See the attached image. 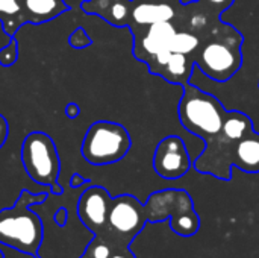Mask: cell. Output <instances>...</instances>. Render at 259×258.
I'll return each mask as SVG.
<instances>
[{
	"label": "cell",
	"mask_w": 259,
	"mask_h": 258,
	"mask_svg": "<svg viewBox=\"0 0 259 258\" xmlns=\"http://www.w3.org/2000/svg\"><path fill=\"white\" fill-rule=\"evenodd\" d=\"M158 2H167L168 3V2H175V0H158ZM176 2H181L182 3V0H176Z\"/></svg>",
	"instance_id": "obj_28"
},
{
	"label": "cell",
	"mask_w": 259,
	"mask_h": 258,
	"mask_svg": "<svg viewBox=\"0 0 259 258\" xmlns=\"http://www.w3.org/2000/svg\"><path fill=\"white\" fill-rule=\"evenodd\" d=\"M199 47V38L190 32H176L171 41V50L176 53L191 55Z\"/></svg>",
	"instance_id": "obj_18"
},
{
	"label": "cell",
	"mask_w": 259,
	"mask_h": 258,
	"mask_svg": "<svg viewBox=\"0 0 259 258\" xmlns=\"http://www.w3.org/2000/svg\"><path fill=\"white\" fill-rule=\"evenodd\" d=\"M131 144V135L123 125L99 120L88 128L80 152L90 164L106 166L123 160Z\"/></svg>",
	"instance_id": "obj_4"
},
{
	"label": "cell",
	"mask_w": 259,
	"mask_h": 258,
	"mask_svg": "<svg viewBox=\"0 0 259 258\" xmlns=\"http://www.w3.org/2000/svg\"><path fill=\"white\" fill-rule=\"evenodd\" d=\"M68 43L70 46H73L74 49H83V47H88L91 44V38L88 36V33L82 29V27H77L68 38Z\"/></svg>",
	"instance_id": "obj_21"
},
{
	"label": "cell",
	"mask_w": 259,
	"mask_h": 258,
	"mask_svg": "<svg viewBox=\"0 0 259 258\" xmlns=\"http://www.w3.org/2000/svg\"><path fill=\"white\" fill-rule=\"evenodd\" d=\"M0 258H5L3 257V254H2V251H0Z\"/></svg>",
	"instance_id": "obj_29"
},
{
	"label": "cell",
	"mask_w": 259,
	"mask_h": 258,
	"mask_svg": "<svg viewBox=\"0 0 259 258\" xmlns=\"http://www.w3.org/2000/svg\"><path fill=\"white\" fill-rule=\"evenodd\" d=\"M0 23L9 36L17 32L21 23H24L23 6L20 0H0Z\"/></svg>",
	"instance_id": "obj_16"
},
{
	"label": "cell",
	"mask_w": 259,
	"mask_h": 258,
	"mask_svg": "<svg viewBox=\"0 0 259 258\" xmlns=\"http://www.w3.org/2000/svg\"><path fill=\"white\" fill-rule=\"evenodd\" d=\"M112 198L100 186L88 187L79 198L77 214L82 224L97 237H103L108 230V214Z\"/></svg>",
	"instance_id": "obj_9"
},
{
	"label": "cell",
	"mask_w": 259,
	"mask_h": 258,
	"mask_svg": "<svg viewBox=\"0 0 259 258\" xmlns=\"http://www.w3.org/2000/svg\"><path fill=\"white\" fill-rule=\"evenodd\" d=\"M232 164L244 172H259V135L253 131L234 148Z\"/></svg>",
	"instance_id": "obj_14"
},
{
	"label": "cell",
	"mask_w": 259,
	"mask_h": 258,
	"mask_svg": "<svg viewBox=\"0 0 259 258\" xmlns=\"http://www.w3.org/2000/svg\"><path fill=\"white\" fill-rule=\"evenodd\" d=\"M228 111L219 99L205 93L193 82L184 84V94L179 102V119L182 126L191 134L212 146L215 140L222 138L223 123Z\"/></svg>",
	"instance_id": "obj_2"
},
{
	"label": "cell",
	"mask_w": 259,
	"mask_h": 258,
	"mask_svg": "<svg viewBox=\"0 0 259 258\" xmlns=\"http://www.w3.org/2000/svg\"><path fill=\"white\" fill-rule=\"evenodd\" d=\"M90 181L88 179H85V178H82L80 175H77V173H74L73 176H71V181H70V186L73 187V189H77V187H80V186H83V184H88Z\"/></svg>",
	"instance_id": "obj_24"
},
{
	"label": "cell",
	"mask_w": 259,
	"mask_h": 258,
	"mask_svg": "<svg viewBox=\"0 0 259 258\" xmlns=\"http://www.w3.org/2000/svg\"><path fill=\"white\" fill-rule=\"evenodd\" d=\"M252 131V120L246 114L238 111H228L223 123L222 140H226L228 143H238Z\"/></svg>",
	"instance_id": "obj_15"
},
{
	"label": "cell",
	"mask_w": 259,
	"mask_h": 258,
	"mask_svg": "<svg viewBox=\"0 0 259 258\" xmlns=\"http://www.w3.org/2000/svg\"><path fill=\"white\" fill-rule=\"evenodd\" d=\"M153 167L164 179H179L191 169V157L185 141L178 135L162 138L153 155Z\"/></svg>",
	"instance_id": "obj_8"
},
{
	"label": "cell",
	"mask_w": 259,
	"mask_h": 258,
	"mask_svg": "<svg viewBox=\"0 0 259 258\" xmlns=\"http://www.w3.org/2000/svg\"><path fill=\"white\" fill-rule=\"evenodd\" d=\"M24 23H42L68 11L65 0H23Z\"/></svg>",
	"instance_id": "obj_13"
},
{
	"label": "cell",
	"mask_w": 259,
	"mask_h": 258,
	"mask_svg": "<svg viewBox=\"0 0 259 258\" xmlns=\"http://www.w3.org/2000/svg\"><path fill=\"white\" fill-rule=\"evenodd\" d=\"M140 27H146V30L140 35L135 33L134 53L138 59L149 64L159 52L171 50V41L178 30L170 21H162V23H155Z\"/></svg>",
	"instance_id": "obj_10"
},
{
	"label": "cell",
	"mask_w": 259,
	"mask_h": 258,
	"mask_svg": "<svg viewBox=\"0 0 259 258\" xmlns=\"http://www.w3.org/2000/svg\"><path fill=\"white\" fill-rule=\"evenodd\" d=\"M79 111H80V108H79V105L74 103V102H71V103H68V105L65 106V114H67V117H70V119L77 117V116H79Z\"/></svg>",
	"instance_id": "obj_23"
},
{
	"label": "cell",
	"mask_w": 259,
	"mask_h": 258,
	"mask_svg": "<svg viewBox=\"0 0 259 258\" xmlns=\"http://www.w3.org/2000/svg\"><path fill=\"white\" fill-rule=\"evenodd\" d=\"M115 252V248L105 239L94 236L93 242L87 246L85 254L80 258H111Z\"/></svg>",
	"instance_id": "obj_19"
},
{
	"label": "cell",
	"mask_w": 259,
	"mask_h": 258,
	"mask_svg": "<svg viewBox=\"0 0 259 258\" xmlns=\"http://www.w3.org/2000/svg\"><path fill=\"white\" fill-rule=\"evenodd\" d=\"M240 46L241 36L237 32L231 36H215L200 50L196 67L208 78L217 82H226L241 67Z\"/></svg>",
	"instance_id": "obj_7"
},
{
	"label": "cell",
	"mask_w": 259,
	"mask_h": 258,
	"mask_svg": "<svg viewBox=\"0 0 259 258\" xmlns=\"http://www.w3.org/2000/svg\"><path fill=\"white\" fill-rule=\"evenodd\" d=\"M80 9L90 15H99L117 27L132 23V0H85L80 3Z\"/></svg>",
	"instance_id": "obj_11"
},
{
	"label": "cell",
	"mask_w": 259,
	"mask_h": 258,
	"mask_svg": "<svg viewBox=\"0 0 259 258\" xmlns=\"http://www.w3.org/2000/svg\"><path fill=\"white\" fill-rule=\"evenodd\" d=\"M176 15L175 8L167 2L158 0H132V26H149L162 21H171Z\"/></svg>",
	"instance_id": "obj_12"
},
{
	"label": "cell",
	"mask_w": 259,
	"mask_h": 258,
	"mask_svg": "<svg viewBox=\"0 0 259 258\" xmlns=\"http://www.w3.org/2000/svg\"><path fill=\"white\" fill-rule=\"evenodd\" d=\"M47 198L46 192L32 193L20 192L12 207L0 210V243L18 252L38 257L42 242V224L36 213L30 210L33 204H42Z\"/></svg>",
	"instance_id": "obj_1"
},
{
	"label": "cell",
	"mask_w": 259,
	"mask_h": 258,
	"mask_svg": "<svg viewBox=\"0 0 259 258\" xmlns=\"http://www.w3.org/2000/svg\"><path fill=\"white\" fill-rule=\"evenodd\" d=\"M149 222L146 207L132 195H121L111 201L108 214V230L102 237L115 251L127 249L135 236Z\"/></svg>",
	"instance_id": "obj_6"
},
{
	"label": "cell",
	"mask_w": 259,
	"mask_h": 258,
	"mask_svg": "<svg viewBox=\"0 0 259 258\" xmlns=\"http://www.w3.org/2000/svg\"><path fill=\"white\" fill-rule=\"evenodd\" d=\"M8 132H9V128H8V122L6 119L0 114V149L3 148L6 138H8Z\"/></svg>",
	"instance_id": "obj_22"
},
{
	"label": "cell",
	"mask_w": 259,
	"mask_h": 258,
	"mask_svg": "<svg viewBox=\"0 0 259 258\" xmlns=\"http://www.w3.org/2000/svg\"><path fill=\"white\" fill-rule=\"evenodd\" d=\"M111 258H135V257H134V254H132L129 249H118V251H115V252L112 254V257Z\"/></svg>",
	"instance_id": "obj_26"
},
{
	"label": "cell",
	"mask_w": 259,
	"mask_h": 258,
	"mask_svg": "<svg viewBox=\"0 0 259 258\" xmlns=\"http://www.w3.org/2000/svg\"><path fill=\"white\" fill-rule=\"evenodd\" d=\"M21 163L33 182L49 187L55 195L62 193V189L58 186L61 161L50 135L41 131L30 132L21 146Z\"/></svg>",
	"instance_id": "obj_3"
},
{
	"label": "cell",
	"mask_w": 259,
	"mask_h": 258,
	"mask_svg": "<svg viewBox=\"0 0 259 258\" xmlns=\"http://www.w3.org/2000/svg\"><path fill=\"white\" fill-rule=\"evenodd\" d=\"M144 207L150 222L170 219V228L181 237H191L199 231L200 219L194 211L190 195L184 190L156 192Z\"/></svg>",
	"instance_id": "obj_5"
},
{
	"label": "cell",
	"mask_w": 259,
	"mask_h": 258,
	"mask_svg": "<svg viewBox=\"0 0 259 258\" xmlns=\"http://www.w3.org/2000/svg\"><path fill=\"white\" fill-rule=\"evenodd\" d=\"M18 58V47H17V41L12 38L2 50H0V65L3 67H11L15 64Z\"/></svg>",
	"instance_id": "obj_20"
},
{
	"label": "cell",
	"mask_w": 259,
	"mask_h": 258,
	"mask_svg": "<svg viewBox=\"0 0 259 258\" xmlns=\"http://www.w3.org/2000/svg\"><path fill=\"white\" fill-rule=\"evenodd\" d=\"M208 2H211L212 5H217V6H226V5H229L232 0H208Z\"/></svg>",
	"instance_id": "obj_27"
},
{
	"label": "cell",
	"mask_w": 259,
	"mask_h": 258,
	"mask_svg": "<svg viewBox=\"0 0 259 258\" xmlns=\"http://www.w3.org/2000/svg\"><path fill=\"white\" fill-rule=\"evenodd\" d=\"M55 220H56V224H58L59 227H64V225H65V220H67V213H65V210H64V208H61V210L56 213V216H55Z\"/></svg>",
	"instance_id": "obj_25"
},
{
	"label": "cell",
	"mask_w": 259,
	"mask_h": 258,
	"mask_svg": "<svg viewBox=\"0 0 259 258\" xmlns=\"http://www.w3.org/2000/svg\"><path fill=\"white\" fill-rule=\"evenodd\" d=\"M188 55L184 53H176L173 52L171 58L168 59V62L159 70V76H164L167 81L170 82H181L184 78H190V67H188Z\"/></svg>",
	"instance_id": "obj_17"
}]
</instances>
